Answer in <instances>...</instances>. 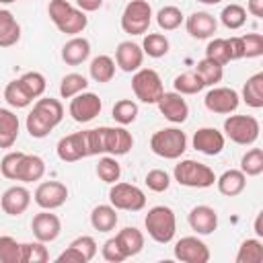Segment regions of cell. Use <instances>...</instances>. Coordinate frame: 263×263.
<instances>
[{"instance_id":"cell-1","label":"cell","mask_w":263,"mask_h":263,"mask_svg":"<svg viewBox=\"0 0 263 263\" xmlns=\"http://www.w3.org/2000/svg\"><path fill=\"white\" fill-rule=\"evenodd\" d=\"M84 140H86L88 156H95V154L121 156V154H127L134 146V138L123 125L119 127L103 125L95 129H84Z\"/></svg>"},{"instance_id":"cell-2","label":"cell","mask_w":263,"mask_h":263,"mask_svg":"<svg viewBox=\"0 0 263 263\" xmlns=\"http://www.w3.org/2000/svg\"><path fill=\"white\" fill-rule=\"evenodd\" d=\"M47 12H49V18L53 21V25L66 35H78L88 25L86 14L80 8H74L66 0H51L47 6Z\"/></svg>"},{"instance_id":"cell-3","label":"cell","mask_w":263,"mask_h":263,"mask_svg":"<svg viewBox=\"0 0 263 263\" xmlns=\"http://www.w3.org/2000/svg\"><path fill=\"white\" fill-rule=\"evenodd\" d=\"M144 224H146V230H148L150 238L160 242V245H166V242H171L175 238L177 218H175V212L168 205L150 208L146 218H144Z\"/></svg>"},{"instance_id":"cell-4","label":"cell","mask_w":263,"mask_h":263,"mask_svg":"<svg viewBox=\"0 0 263 263\" xmlns=\"http://www.w3.org/2000/svg\"><path fill=\"white\" fill-rule=\"evenodd\" d=\"M173 177L179 185L183 187H193V189H205V187H212L216 183V175L214 171L203 164V162H197V160H181L179 164H175V171H173Z\"/></svg>"},{"instance_id":"cell-5","label":"cell","mask_w":263,"mask_h":263,"mask_svg":"<svg viewBox=\"0 0 263 263\" xmlns=\"http://www.w3.org/2000/svg\"><path fill=\"white\" fill-rule=\"evenodd\" d=\"M150 150L160 158L175 160L187 150V136L177 127L158 129L150 138Z\"/></svg>"},{"instance_id":"cell-6","label":"cell","mask_w":263,"mask_h":263,"mask_svg":"<svg viewBox=\"0 0 263 263\" xmlns=\"http://www.w3.org/2000/svg\"><path fill=\"white\" fill-rule=\"evenodd\" d=\"M132 90H134L136 99H140L142 103H148V105H156V101L164 92L162 80H160L158 72L152 68L136 70V74L132 76Z\"/></svg>"},{"instance_id":"cell-7","label":"cell","mask_w":263,"mask_h":263,"mask_svg":"<svg viewBox=\"0 0 263 263\" xmlns=\"http://www.w3.org/2000/svg\"><path fill=\"white\" fill-rule=\"evenodd\" d=\"M152 23V8L146 0H132L123 8L121 29L129 35H144Z\"/></svg>"},{"instance_id":"cell-8","label":"cell","mask_w":263,"mask_h":263,"mask_svg":"<svg viewBox=\"0 0 263 263\" xmlns=\"http://www.w3.org/2000/svg\"><path fill=\"white\" fill-rule=\"evenodd\" d=\"M226 136L240 146H251L259 138V121L251 115H230L224 121Z\"/></svg>"},{"instance_id":"cell-9","label":"cell","mask_w":263,"mask_h":263,"mask_svg":"<svg viewBox=\"0 0 263 263\" xmlns=\"http://www.w3.org/2000/svg\"><path fill=\"white\" fill-rule=\"evenodd\" d=\"M109 201L115 210L140 212L146 205V195L132 183H113V187L109 189Z\"/></svg>"},{"instance_id":"cell-10","label":"cell","mask_w":263,"mask_h":263,"mask_svg":"<svg viewBox=\"0 0 263 263\" xmlns=\"http://www.w3.org/2000/svg\"><path fill=\"white\" fill-rule=\"evenodd\" d=\"M238 103H240L238 92L234 88H228V86H214L203 99L205 109L212 113H220V115L234 113L238 109Z\"/></svg>"},{"instance_id":"cell-11","label":"cell","mask_w":263,"mask_h":263,"mask_svg":"<svg viewBox=\"0 0 263 263\" xmlns=\"http://www.w3.org/2000/svg\"><path fill=\"white\" fill-rule=\"evenodd\" d=\"M101 109H103V103L95 92H84L82 90L76 97H72V101H70V115L78 123L92 121L101 113Z\"/></svg>"},{"instance_id":"cell-12","label":"cell","mask_w":263,"mask_h":263,"mask_svg":"<svg viewBox=\"0 0 263 263\" xmlns=\"http://www.w3.org/2000/svg\"><path fill=\"white\" fill-rule=\"evenodd\" d=\"M35 203L43 210H55L66 203L68 199V187L60 181H43L35 189Z\"/></svg>"},{"instance_id":"cell-13","label":"cell","mask_w":263,"mask_h":263,"mask_svg":"<svg viewBox=\"0 0 263 263\" xmlns=\"http://www.w3.org/2000/svg\"><path fill=\"white\" fill-rule=\"evenodd\" d=\"M175 257L183 263H208L210 249L197 236H183L175 245Z\"/></svg>"},{"instance_id":"cell-14","label":"cell","mask_w":263,"mask_h":263,"mask_svg":"<svg viewBox=\"0 0 263 263\" xmlns=\"http://www.w3.org/2000/svg\"><path fill=\"white\" fill-rule=\"evenodd\" d=\"M160 115H164V119H168L171 123H183L187 121L189 115V105L183 99V95L179 92H162L160 99L156 101Z\"/></svg>"},{"instance_id":"cell-15","label":"cell","mask_w":263,"mask_h":263,"mask_svg":"<svg viewBox=\"0 0 263 263\" xmlns=\"http://www.w3.org/2000/svg\"><path fill=\"white\" fill-rule=\"evenodd\" d=\"M31 230L35 234L37 240L41 242H51L60 236L62 232V222L55 214H51L49 210H43L39 214L33 216V222H31Z\"/></svg>"},{"instance_id":"cell-16","label":"cell","mask_w":263,"mask_h":263,"mask_svg":"<svg viewBox=\"0 0 263 263\" xmlns=\"http://www.w3.org/2000/svg\"><path fill=\"white\" fill-rule=\"evenodd\" d=\"M55 152H58L60 160H64V162H76L80 158H86L88 150H86L84 132H74V134L62 138L55 146Z\"/></svg>"},{"instance_id":"cell-17","label":"cell","mask_w":263,"mask_h":263,"mask_svg":"<svg viewBox=\"0 0 263 263\" xmlns=\"http://www.w3.org/2000/svg\"><path fill=\"white\" fill-rule=\"evenodd\" d=\"M193 148L201 154L216 156L224 150V134L216 127H201L193 134Z\"/></svg>"},{"instance_id":"cell-18","label":"cell","mask_w":263,"mask_h":263,"mask_svg":"<svg viewBox=\"0 0 263 263\" xmlns=\"http://www.w3.org/2000/svg\"><path fill=\"white\" fill-rule=\"evenodd\" d=\"M144 60V51L142 45L134 43V41H121L115 49V64L123 70V72H136L140 70Z\"/></svg>"},{"instance_id":"cell-19","label":"cell","mask_w":263,"mask_h":263,"mask_svg":"<svg viewBox=\"0 0 263 263\" xmlns=\"http://www.w3.org/2000/svg\"><path fill=\"white\" fill-rule=\"evenodd\" d=\"M31 203V193L27 187H21V185H14L10 189H6L2 193V199H0V205L4 210V214L8 216H21Z\"/></svg>"},{"instance_id":"cell-20","label":"cell","mask_w":263,"mask_h":263,"mask_svg":"<svg viewBox=\"0 0 263 263\" xmlns=\"http://www.w3.org/2000/svg\"><path fill=\"white\" fill-rule=\"evenodd\" d=\"M189 226L197 234H212L218 228V214L210 205H195L189 212Z\"/></svg>"},{"instance_id":"cell-21","label":"cell","mask_w":263,"mask_h":263,"mask_svg":"<svg viewBox=\"0 0 263 263\" xmlns=\"http://www.w3.org/2000/svg\"><path fill=\"white\" fill-rule=\"evenodd\" d=\"M218 23L210 12H193L187 16V31L193 39H208L216 33Z\"/></svg>"},{"instance_id":"cell-22","label":"cell","mask_w":263,"mask_h":263,"mask_svg":"<svg viewBox=\"0 0 263 263\" xmlns=\"http://www.w3.org/2000/svg\"><path fill=\"white\" fill-rule=\"evenodd\" d=\"M216 185H218V191L226 197H234V195H240L247 187V175L238 168H230V171H224L218 179H216Z\"/></svg>"},{"instance_id":"cell-23","label":"cell","mask_w":263,"mask_h":263,"mask_svg":"<svg viewBox=\"0 0 263 263\" xmlns=\"http://www.w3.org/2000/svg\"><path fill=\"white\" fill-rule=\"evenodd\" d=\"M88 55H90V43L84 37H72L62 47V60L68 66H78V64L86 62Z\"/></svg>"},{"instance_id":"cell-24","label":"cell","mask_w":263,"mask_h":263,"mask_svg":"<svg viewBox=\"0 0 263 263\" xmlns=\"http://www.w3.org/2000/svg\"><path fill=\"white\" fill-rule=\"evenodd\" d=\"M115 240L125 257H134L144 249V234L136 226H125L115 234Z\"/></svg>"},{"instance_id":"cell-25","label":"cell","mask_w":263,"mask_h":263,"mask_svg":"<svg viewBox=\"0 0 263 263\" xmlns=\"http://www.w3.org/2000/svg\"><path fill=\"white\" fill-rule=\"evenodd\" d=\"M43 175H45V162H43V158L37 156V154H25L23 160H21L18 173H16V181L33 183V181H39Z\"/></svg>"},{"instance_id":"cell-26","label":"cell","mask_w":263,"mask_h":263,"mask_svg":"<svg viewBox=\"0 0 263 263\" xmlns=\"http://www.w3.org/2000/svg\"><path fill=\"white\" fill-rule=\"evenodd\" d=\"M21 39V25L10 10H0V47H12Z\"/></svg>"},{"instance_id":"cell-27","label":"cell","mask_w":263,"mask_h":263,"mask_svg":"<svg viewBox=\"0 0 263 263\" xmlns=\"http://www.w3.org/2000/svg\"><path fill=\"white\" fill-rule=\"evenodd\" d=\"M16 138H18V117L8 109H0V148H12Z\"/></svg>"},{"instance_id":"cell-28","label":"cell","mask_w":263,"mask_h":263,"mask_svg":"<svg viewBox=\"0 0 263 263\" xmlns=\"http://www.w3.org/2000/svg\"><path fill=\"white\" fill-rule=\"evenodd\" d=\"M242 101L253 109L263 107V72H257L251 78H247L242 86Z\"/></svg>"},{"instance_id":"cell-29","label":"cell","mask_w":263,"mask_h":263,"mask_svg":"<svg viewBox=\"0 0 263 263\" xmlns=\"http://www.w3.org/2000/svg\"><path fill=\"white\" fill-rule=\"evenodd\" d=\"M90 224L99 232H111L117 224V210L113 205H97L90 214Z\"/></svg>"},{"instance_id":"cell-30","label":"cell","mask_w":263,"mask_h":263,"mask_svg":"<svg viewBox=\"0 0 263 263\" xmlns=\"http://www.w3.org/2000/svg\"><path fill=\"white\" fill-rule=\"evenodd\" d=\"M33 111H37L41 117H45L53 127L64 119V107L58 99H51V97H45V99H39L35 105H33Z\"/></svg>"},{"instance_id":"cell-31","label":"cell","mask_w":263,"mask_h":263,"mask_svg":"<svg viewBox=\"0 0 263 263\" xmlns=\"http://www.w3.org/2000/svg\"><path fill=\"white\" fill-rule=\"evenodd\" d=\"M88 72L95 82H111L115 76V62L109 55H97L90 62Z\"/></svg>"},{"instance_id":"cell-32","label":"cell","mask_w":263,"mask_h":263,"mask_svg":"<svg viewBox=\"0 0 263 263\" xmlns=\"http://www.w3.org/2000/svg\"><path fill=\"white\" fill-rule=\"evenodd\" d=\"M195 72H197V76L201 78L203 86H216V84L222 80V76H224V66H220V64H216V62L203 58V60L197 62Z\"/></svg>"},{"instance_id":"cell-33","label":"cell","mask_w":263,"mask_h":263,"mask_svg":"<svg viewBox=\"0 0 263 263\" xmlns=\"http://www.w3.org/2000/svg\"><path fill=\"white\" fill-rule=\"evenodd\" d=\"M263 261V242L259 238H247L238 247L236 263H261Z\"/></svg>"},{"instance_id":"cell-34","label":"cell","mask_w":263,"mask_h":263,"mask_svg":"<svg viewBox=\"0 0 263 263\" xmlns=\"http://www.w3.org/2000/svg\"><path fill=\"white\" fill-rule=\"evenodd\" d=\"M173 86H175V92L179 95H197L201 88H203V82L201 78L197 76V72H183L179 74L175 80H173Z\"/></svg>"},{"instance_id":"cell-35","label":"cell","mask_w":263,"mask_h":263,"mask_svg":"<svg viewBox=\"0 0 263 263\" xmlns=\"http://www.w3.org/2000/svg\"><path fill=\"white\" fill-rule=\"evenodd\" d=\"M4 99H6V103H8L10 107H16V109H25V107H29V105L33 103V99L27 95V90L23 88V84L18 82V78L6 84V88H4Z\"/></svg>"},{"instance_id":"cell-36","label":"cell","mask_w":263,"mask_h":263,"mask_svg":"<svg viewBox=\"0 0 263 263\" xmlns=\"http://www.w3.org/2000/svg\"><path fill=\"white\" fill-rule=\"evenodd\" d=\"M168 39L162 33H148L142 41V51L150 58H162L168 53Z\"/></svg>"},{"instance_id":"cell-37","label":"cell","mask_w":263,"mask_h":263,"mask_svg":"<svg viewBox=\"0 0 263 263\" xmlns=\"http://www.w3.org/2000/svg\"><path fill=\"white\" fill-rule=\"evenodd\" d=\"M220 21L226 29L230 31H236L240 29L245 23H247V10L240 6V4H228L224 6V10L220 12Z\"/></svg>"},{"instance_id":"cell-38","label":"cell","mask_w":263,"mask_h":263,"mask_svg":"<svg viewBox=\"0 0 263 263\" xmlns=\"http://www.w3.org/2000/svg\"><path fill=\"white\" fill-rule=\"evenodd\" d=\"M86 86H88V80H86L82 74L70 72V74H66V76L62 78V82H60V95H62L64 99H72V97H76L78 92L86 90Z\"/></svg>"},{"instance_id":"cell-39","label":"cell","mask_w":263,"mask_h":263,"mask_svg":"<svg viewBox=\"0 0 263 263\" xmlns=\"http://www.w3.org/2000/svg\"><path fill=\"white\" fill-rule=\"evenodd\" d=\"M0 263H23V242L12 236H0Z\"/></svg>"},{"instance_id":"cell-40","label":"cell","mask_w":263,"mask_h":263,"mask_svg":"<svg viewBox=\"0 0 263 263\" xmlns=\"http://www.w3.org/2000/svg\"><path fill=\"white\" fill-rule=\"evenodd\" d=\"M18 82L23 84V88L27 90V95H29L31 99H39V97L45 92V86H47L45 76H43L41 72H25V74L18 78Z\"/></svg>"},{"instance_id":"cell-41","label":"cell","mask_w":263,"mask_h":263,"mask_svg":"<svg viewBox=\"0 0 263 263\" xmlns=\"http://www.w3.org/2000/svg\"><path fill=\"white\" fill-rule=\"evenodd\" d=\"M97 175H99L101 181H105L109 185L117 183L119 177H121V166L115 160V156H103L99 160V164H97Z\"/></svg>"},{"instance_id":"cell-42","label":"cell","mask_w":263,"mask_h":263,"mask_svg":"<svg viewBox=\"0 0 263 263\" xmlns=\"http://www.w3.org/2000/svg\"><path fill=\"white\" fill-rule=\"evenodd\" d=\"M156 23H158V27L164 29V31H175V29H179L181 23H183V12H181V8H177V6H162V8L158 10V14H156Z\"/></svg>"},{"instance_id":"cell-43","label":"cell","mask_w":263,"mask_h":263,"mask_svg":"<svg viewBox=\"0 0 263 263\" xmlns=\"http://www.w3.org/2000/svg\"><path fill=\"white\" fill-rule=\"evenodd\" d=\"M240 171L247 177H257L263 173V150L261 148H251L242 158H240Z\"/></svg>"},{"instance_id":"cell-44","label":"cell","mask_w":263,"mask_h":263,"mask_svg":"<svg viewBox=\"0 0 263 263\" xmlns=\"http://www.w3.org/2000/svg\"><path fill=\"white\" fill-rule=\"evenodd\" d=\"M138 117V105L129 99H121L113 105V119L119 125H129Z\"/></svg>"},{"instance_id":"cell-45","label":"cell","mask_w":263,"mask_h":263,"mask_svg":"<svg viewBox=\"0 0 263 263\" xmlns=\"http://www.w3.org/2000/svg\"><path fill=\"white\" fill-rule=\"evenodd\" d=\"M49 261V253L45 249V242H23V263H45Z\"/></svg>"},{"instance_id":"cell-46","label":"cell","mask_w":263,"mask_h":263,"mask_svg":"<svg viewBox=\"0 0 263 263\" xmlns=\"http://www.w3.org/2000/svg\"><path fill=\"white\" fill-rule=\"evenodd\" d=\"M51 129H53V125L45 117H41L37 111H31L27 115V132L31 138H45V136H49Z\"/></svg>"},{"instance_id":"cell-47","label":"cell","mask_w":263,"mask_h":263,"mask_svg":"<svg viewBox=\"0 0 263 263\" xmlns=\"http://www.w3.org/2000/svg\"><path fill=\"white\" fill-rule=\"evenodd\" d=\"M205 58H208V60H212V62H216V64H220V66L228 64L230 60H228L226 39H222V37L212 39V41L208 43V47H205Z\"/></svg>"},{"instance_id":"cell-48","label":"cell","mask_w":263,"mask_h":263,"mask_svg":"<svg viewBox=\"0 0 263 263\" xmlns=\"http://www.w3.org/2000/svg\"><path fill=\"white\" fill-rule=\"evenodd\" d=\"M23 156H25V152H8L0 162V175L10 181H16V173H18Z\"/></svg>"},{"instance_id":"cell-49","label":"cell","mask_w":263,"mask_h":263,"mask_svg":"<svg viewBox=\"0 0 263 263\" xmlns=\"http://www.w3.org/2000/svg\"><path fill=\"white\" fill-rule=\"evenodd\" d=\"M146 185H148L150 191L162 193V191L168 189L171 177H168V173L162 171V168H152V171H148V175H146Z\"/></svg>"},{"instance_id":"cell-50","label":"cell","mask_w":263,"mask_h":263,"mask_svg":"<svg viewBox=\"0 0 263 263\" xmlns=\"http://www.w3.org/2000/svg\"><path fill=\"white\" fill-rule=\"evenodd\" d=\"M242 45H245V58L263 55V37H261V33H247L242 37Z\"/></svg>"},{"instance_id":"cell-51","label":"cell","mask_w":263,"mask_h":263,"mask_svg":"<svg viewBox=\"0 0 263 263\" xmlns=\"http://www.w3.org/2000/svg\"><path fill=\"white\" fill-rule=\"evenodd\" d=\"M70 247H74L76 251H80L86 261H92L95 255H97V242H95L92 236H78V238H74L70 242Z\"/></svg>"},{"instance_id":"cell-52","label":"cell","mask_w":263,"mask_h":263,"mask_svg":"<svg viewBox=\"0 0 263 263\" xmlns=\"http://www.w3.org/2000/svg\"><path fill=\"white\" fill-rule=\"evenodd\" d=\"M103 259H105V261H111V263H121V261L127 259V257L123 255V251L119 249L115 236L109 238V240H105V245H103Z\"/></svg>"},{"instance_id":"cell-53","label":"cell","mask_w":263,"mask_h":263,"mask_svg":"<svg viewBox=\"0 0 263 263\" xmlns=\"http://www.w3.org/2000/svg\"><path fill=\"white\" fill-rule=\"evenodd\" d=\"M226 49H228V60H230V62L245 58L242 37H230V39H226Z\"/></svg>"},{"instance_id":"cell-54","label":"cell","mask_w":263,"mask_h":263,"mask_svg":"<svg viewBox=\"0 0 263 263\" xmlns=\"http://www.w3.org/2000/svg\"><path fill=\"white\" fill-rule=\"evenodd\" d=\"M55 261H58V263H88V261L84 259V255H82L80 251H76L74 247H68L66 251H62V253L55 257Z\"/></svg>"},{"instance_id":"cell-55","label":"cell","mask_w":263,"mask_h":263,"mask_svg":"<svg viewBox=\"0 0 263 263\" xmlns=\"http://www.w3.org/2000/svg\"><path fill=\"white\" fill-rule=\"evenodd\" d=\"M76 4L82 12H95L103 6V0H76Z\"/></svg>"},{"instance_id":"cell-56","label":"cell","mask_w":263,"mask_h":263,"mask_svg":"<svg viewBox=\"0 0 263 263\" xmlns=\"http://www.w3.org/2000/svg\"><path fill=\"white\" fill-rule=\"evenodd\" d=\"M247 10L257 16V18H263V0H249L247 2Z\"/></svg>"},{"instance_id":"cell-57","label":"cell","mask_w":263,"mask_h":263,"mask_svg":"<svg viewBox=\"0 0 263 263\" xmlns=\"http://www.w3.org/2000/svg\"><path fill=\"white\" fill-rule=\"evenodd\" d=\"M261 218H263V214H257V218H255V234H257V236H263V226H261Z\"/></svg>"},{"instance_id":"cell-58","label":"cell","mask_w":263,"mask_h":263,"mask_svg":"<svg viewBox=\"0 0 263 263\" xmlns=\"http://www.w3.org/2000/svg\"><path fill=\"white\" fill-rule=\"evenodd\" d=\"M199 2H203V4H220L222 0H199Z\"/></svg>"},{"instance_id":"cell-59","label":"cell","mask_w":263,"mask_h":263,"mask_svg":"<svg viewBox=\"0 0 263 263\" xmlns=\"http://www.w3.org/2000/svg\"><path fill=\"white\" fill-rule=\"evenodd\" d=\"M0 2H4V4H10V2H14V0H0Z\"/></svg>"}]
</instances>
